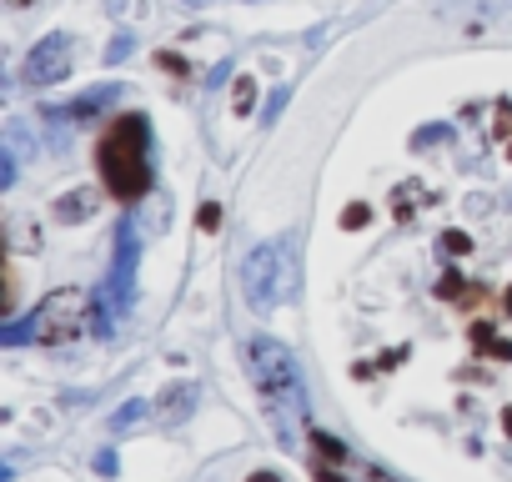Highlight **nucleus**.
<instances>
[{"label":"nucleus","instance_id":"nucleus-11","mask_svg":"<svg viewBox=\"0 0 512 482\" xmlns=\"http://www.w3.org/2000/svg\"><path fill=\"white\" fill-rule=\"evenodd\" d=\"M6 146H11V156H31V151H36L26 121H6Z\"/></svg>","mask_w":512,"mask_h":482},{"label":"nucleus","instance_id":"nucleus-4","mask_svg":"<svg viewBox=\"0 0 512 482\" xmlns=\"http://www.w3.org/2000/svg\"><path fill=\"white\" fill-rule=\"evenodd\" d=\"M241 292L256 312H272L277 292H282V247H272V241H262L256 252H246L241 262Z\"/></svg>","mask_w":512,"mask_h":482},{"label":"nucleus","instance_id":"nucleus-15","mask_svg":"<svg viewBox=\"0 0 512 482\" xmlns=\"http://www.w3.org/2000/svg\"><path fill=\"white\" fill-rule=\"evenodd\" d=\"M447 136H452V126H427V131L412 136V146H432V141H447Z\"/></svg>","mask_w":512,"mask_h":482},{"label":"nucleus","instance_id":"nucleus-21","mask_svg":"<svg viewBox=\"0 0 512 482\" xmlns=\"http://www.w3.org/2000/svg\"><path fill=\"white\" fill-rule=\"evenodd\" d=\"M181 6H191V11H201V6H211V0H181Z\"/></svg>","mask_w":512,"mask_h":482},{"label":"nucleus","instance_id":"nucleus-6","mask_svg":"<svg viewBox=\"0 0 512 482\" xmlns=\"http://www.w3.org/2000/svg\"><path fill=\"white\" fill-rule=\"evenodd\" d=\"M136 257H141L136 226L121 221V231H116V262H111V322H116V312H126V302L136 292Z\"/></svg>","mask_w":512,"mask_h":482},{"label":"nucleus","instance_id":"nucleus-17","mask_svg":"<svg viewBox=\"0 0 512 482\" xmlns=\"http://www.w3.org/2000/svg\"><path fill=\"white\" fill-rule=\"evenodd\" d=\"M282 106H287V91H272V96H267V106H262V121H277V116H282Z\"/></svg>","mask_w":512,"mask_h":482},{"label":"nucleus","instance_id":"nucleus-9","mask_svg":"<svg viewBox=\"0 0 512 482\" xmlns=\"http://www.w3.org/2000/svg\"><path fill=\"white\" fill-rule=\"evenodd\" d=\"M116 96H121V86H116V81H111V86H96V91H86V96L71 106V116H76V121H96V116H101V111H106Z\"/></svg>","mask_w":512,"mask_h":482},{"label":"nucleus","instance_id":"nucleus-12","mask_svg":"<svg viewBox=\"0 0 512 482\" xmlns=\"http://www.w3.org/2000/svg\"><path fill=\"white\" fill-rule=\"evenodd\" d=\"M146 417V402H126L121 412H111V432H126V427H136Z\"/></svg>","mask_w":512,"mask_h":482},{"label":"nucleus","instance_id":"nucleus-20","mask_svg":"<svg viewBox=\"0 0 512 482\" xmlns=\"http://www.w3.org/2000/svg\"><path fill=\"white\" fill-rule=\"evenodd\" d=\"M246 482H282V477H277V472H251Z\"/></svg>","mask_w":512,"mask_h":482},{"label":"nucleus","instance_id":"nucleus-2","mask_svg":"<svg viewBox=\"0 0 512 482\" xmlns=\"http://www.w3.org/2000/svg\"><path fill=\"white\" fill-rule=\"evenodd\" d=\"M251 382H256V392L267 397L282 442L297 447V422L307 417V387H302V372H297L292 352L277 337H256L251 342Z\"/></svg>","mask_w":512,"mask_h":482},{"label":"nucleus","instance_id":"nucleus-18","mask_svg":"<svg viewBox=\"0 0 512 482\" xmlns=\"http://www.w3.org/2000/svg\"><path fill=\"white\" fill-rule=\"evenodd\" d=\"M442 247H447L452 257H462V252H467V236H462V231H447V236H442Z\"/></svg>","mask_w":512,"mask_h":482},{"label":"nucleus","instance_id":"nucleus-10","mask_svg":"<svg viewBox=\"0 0 512 482\" xmlns=\"http://www.w3.org/2000/svg\"><path fill=\"white\" fill-rule=\"evenodd\" d=\"M71 121H76L71 106H66V111H61V106H46V111H41V131L51 136L56 151H66V141H71Z\"/></svg>","mask_w":512,"mask_h":482},{"label":"nucleus","instance_id":"nucleus-7","mask_svg":"<svg viewBox=\"0 0 512 482\" xmlns=\"http://www.w3.org/2000/svg\"><path fill=\"white\" fill-rule=\"evenodd\" d=\"M196 402H201V387H196V382H176V387H166V392L156 397V417H161V427H181V422L196 412Z\"/></svg>","mask_w":512,"mask_h":482},{"label":"nucleus","instance_id":"nucleus-1","mask_svg":"<svg viewBox=\"0 0 512 482\" xmlns=\"http://www.w3.org/2000/svg\"><path fill=\"white\" fill-rule=\"evenodd\" d=\"M96 166H101V181L116 201H141L151 191V121L141 111L131 116H116L96 146Z\"/></svg>","mask_w":512,"mask_h":482},{"label":"nucleus","instance_id":"nucleus-3","mask_svg":"<svg viewBox=\"0 0 512 482\" xmlns=\"http://www.w3.org/2000/svg\"><path fill=\"white\" fill-rule=\"evenodd\" d=\"M91 317H96L91 292H81V287H56L51 297H41V307H36L26 322H31V342L61 347V342H76Z\"/></svg>","mask_w":512,"mask_h":482},{"label":"nucleus","instance_id":"nucleus-19","mask_svg":"<svg viewBox=\"0 0 512 482\" xmlns=\"http://www.w3.org/2000/svg\"><path fill=\"white\" fill-rule=\"evenodd\" d=\"M357 221H367V206H352V211L342 216V226H357Z\"/></svg>","mask_w":512,"mask_h":482},{"label":"nucleus","instance_id":"nucleus-24","mask_svg":"<svg viewBox=\"0 0 512 482\" xmlns=\"http://www.w3.org/2000/svg\"><path fill=\"white\" fill-rule=\"evenodd\" d=\"M507 307H512V292H507Z\"/></svg>","mask_w":512,"mask_h":482},{"label":"nucleus","instance_id":"nucleus-22","mask_svg":"<svg viewBox=\"0 0 512 482\" xmlns=\"http://www.w3.org/2000/svg\"><path fill=\"white\" fill-rule=\"evenodd\" d=\"M372 482H397V477H387V472H377V467H372Z\"/></svg>","mask_w":512,"mask_h":482},{"label":"nucleus","instance_id":"nucleus-16","mask_svg":"<svg viewBox=\"0 0 512 482\" xmlns=\"http://www.w3.org/2000/svg\"><path fill=\"white\" fill-rule=\"evenodd\" d=\"M16 186V156L6 151V156H0V191H11Z\"/></svg>","mask_w":512,"mask_h":482},{"label":"nucleus","instance_id":"nucleus-5","mask_svg":"<svg viewBox=\"0 0 512 482\" xmlns=\"http://www.w3.org/2000/svg\"><path fill=\"white\" fill-rule=\"evenodd\" d=\"M66 76H71V36H66V31H51V36L26 56L21 81H31V86L41 91V86H56V81H66Z\"/></svg>","mask_w":512,"mask_h":482},{"label":"nucleus","instance_id":"nucleus-13","mask_svg":"<svg viewBox=\"0 0 512 482\" xmlns=\"http://www.w3.org/2000/svg\"><path fill=\"white\" fill-rule=\"evenodd\" d=\"M131 51H136V36H131V31H121V36H116V41L106 46V66H121V61L131 56Z\"/></svg>","mask_w":512,"mask_h":482},{"label":"nucleus","instance_id":"nucleus-23","mask_svg":"<svg viewBox=\"0 0 512 482\" xmlns=\"http://www.w3.org/2000/svg\"><path fill=\"white\" fill-rule=\"evenodd\" d=\"M11 6H16V11H26V6H36V0H11Z\"/></svg>","mask_w":512,"mask_h":482},{"label":"nucleus","instance_id":"nucleus-14","mask_svg":"<svg viewBox=\"0 0 512 482\" xmlns=\"http://www.w3.org/2000/svg\"><path fill=\"white\" fill-rule=\"evenodd\" d=\"M251 101H256V86H251V76H241V81H236V116H246Z\"/></svg>","mask_w":512,"mask_h":482},{"label":"nucleus","instance_id":"nucleus-8","mask_svg":"<svg viewBox=\"0 0 512 482\" xmlns=\"http://www.w3.org/2000/svg\"><path fill=\"white\" fill-rule=\"evenodd\" d=\"M96 216V191H66L61 201H56V221H66V226H76V221H91Z\"/></svg>","mask_w":512,"mask_h":482}]
</instances>
